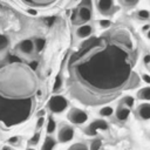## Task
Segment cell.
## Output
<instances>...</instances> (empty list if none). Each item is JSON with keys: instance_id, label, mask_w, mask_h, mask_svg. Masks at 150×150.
<instances>
[{"instance_id": "cell-15", "label": "cell", "mask_w": 150, "mask_h": 150, "mask_svg": "<svg viewBox=\"0 0 150 150\" xmlns=\"http://www.w3.org/2000/svg\"><path fill=\"white\" fill-rule=\"evenodd\" d=\"M138 98L141 100H144V101H150V87H145V88H142L139 91H138Z\"/></svg>"}, {"instance_id": "cell-23", "label": "cell", "mask_w": 150, "mask_h": 150, "mask_svg": "<svg viewBox=\"0 0 150 150\" xmlns=\"http://www.w3.org/2000/svg\"><path fill=\"white\" fill-rule=\"evenodd\" d=\"M102 145V141L101 139H94L90 144V150H100Z\"/></svg>"}, {"instance_id": "cell-30", "label": "cell", "mask_w": 150, "mask_h": 150, "mask_svg": "<svg viewBox=\"0 0 150 150\" xmlns=\"http://www.w3.org/2000/svg\"><path fill=\"white\" fill-rule=\"evenodd\" d=\"M45 123V117H39L36 121V128H41Z\"/></svg>"}, {"instance_id": "cell-28", "label": "cell", "mask_w": 150, "mask_h": 150, "mask_svg": "<svg viewBox=\"0 0 150 150\" xmlns=\"http://www.w3.org/2000/svg\"><path fill=\"white\" fill-rule=\"evenodd\" d=\"M38 66H39L38 61H32V62H29V64H28V67H29L32 70H36V69H38Z\"/></svg>"}, {"instance_id": "cell-19", "label": "cell", "mask_w": 150, "mask_h": 150, "mask_svg": "<svg viewBox=\"0 0 150 150\" xmlns=\"http://www.w3.org/2000/svg\"><path fill=\"white\" fill-rule=\"evenodd\" d=\"M8 43H9L8 38L5 36V35H2V34H0V52L4 50V49H6L7 46H8Z\"/></svg>"}, {"instance_id": "cell-9", "label": "cell", "mask_w": 150, "mask_h": 150, "mask_svg": "<svg viewBox=\"0 0 150 150\" xmlns=\"http://www.w3.org/2000/svg\"><path fill=\"white\" fill-rule=\"evenodd\" d=\"M18 48H19L23 54H30V53L33 52V49L35 48V46H34V42H33L32 40L26 39V40H22V41L18 45Z\"/></svg>"}, {"instance_id": "cell-37", "label": "cell", "mask_w": 150, "mask_h": 150, "mask_svg": "<svg viewBox=\"0 0 150 150\" xmlns=\"http://www.w3.org/2000/svg\"><path fill=\"white\" fill-rule=\"evenodd\" d=\"M36 95H38V96H41V95H42V91H41V90H38V91H36Z\"/></svg>"}, {"instance_id": "cell-16", "label": "cell", "mask_w": 150, "mask_h": 150, "mask_svg": "<svg viewBox=\"0 0 150 150\" xmlns=\"http://www.w3.org/2000/svg\"><path fill=\"white\" fill-rule=\"evenodd\" d=\"M56 129V122L54 121V118L52 116L48 117V122H47V132L48 134H53Z\"/></svg>"}, {"instance_id": "cell-13", "label": "cell", "mask_w": 150, "mask_h": 150, "mask_svg": "<svg viewBox=\"0 0 150 150\" xmlns=\"http://www.w3.org/2000/svg\"><path fill=\"white\" fill-rule=\"evenodd\" d=\"M55 145H56L55 138H53L52 136H47L45 142H43V145H42L41 150H53Z\"/></svg>"}, {"instance_id": "cell-32", "label": "cell", "mask_w": 150, "mask_h": 150, "mask_svg": "<svg viewBox=\"0 0 150 150\" xmlns=\"http://www.w3.org/2000/svg\"><path fill=\"white\" fill-rule=\"evenodd\" d=\"M142 79H143V81H144V82H146V83H150V76H149V75H146V74H143Z\"/></svg>"}, {"instance_id": "cell-17", "label": "cell", "mask_w": 150, "mask_h": 150, "mask_svg": "<svg viewBox=\"0 0 150 150\" xmlns=\"http://www.w3.org/2000/svg\"><path fill=\"white\" fill-rule=\"evenodd\" d=\"M45 45H46V40L43 38H36L34 41V46H35V49L38 52H41L45 48Z\"/></svg>"}, {"instance_id": "cell-4", "label": "cell", "mask_w": 150, "mask_h": 150, "mask_svg": "<svg viewBox=\"0 0 150 150\" xmlns=\"http://www.w3.org/2000/svg\"><path fill=\"white\" fill-rule=\"evenodd\" d=\"M68 120L74 123V124H83L84 122H87L88 120V114L82 110V109H79V108H73L69 110L68 115H67Z\"/></svg>"}, {"instance_id": "cell-35", "label": "cell", "mask_w": 150, "mask_h": 150, "mask_svg": "<svg viewBox=\"0 0 150 150\" xmlns=\"http://www.w3.org/2000/svg\"><path fill=\"white\" fill-rule=\"evenodd\" d=\"M27 12H28V13H30V14H33V15L38 14V12H36V11H33V8H28V9H27Z\"/></svg>"}, {"instance_id": "cell-7", "label": "cell", "mask_w": 150, "mask_h": 150, "mask_svg": "<svg viewBox=\"0 0 150 150\" xmlns=\"http://www.w3.org/2000/svg\"><path fill=\"white\" fill-rule=\"evenodd\" d=\"M107 129H108V124L104 120H95L86 129V134L89 136H93V135H96L97 130H107Z\"/></svg>"}, {"instance_id": "cell-6", "label": "cell", "mask_w": 150, "mask_h": 150, "mask_svg": "<svg viewBox=\"0 0 150 150\" xmlns=\"http://www.w3.org/2000/svg\"><path fill=\"white\" fill-rule=\"evenodd\" d=\"M73 137H74V129H73V127H70L68 124H62L60 130H59V134H57L59 142L67 143V142L71 141Z\"/></svg>"}, {"instance_id": "cell-10", "label": "cell", "mask_w": 150, "mask_h": 150, "mask_svg": "<svg viewBox=\"0 0 150 150\" xmlns=\"http://www.w3.org/2000/svg\"><path fill=\"white\" fill-rule=\"evenodd\" d=\"M91 33H93V27H91L90 25H82V26H80V27L77 28V30H76V35H77L79 38H82V39L88 38Z\"/></svg>"}, {"instance_id": "cell-1", "label": "cell", "mask_w": 150, "mask_h": 150, "mask_svg": "<svg viewBox=\"0 0 150 150\" xmlns=\"http://www.w3.org/2000/svg\"><path fill=\"white\" fill-rule=\"evenodd\" d=\"M131 50L132 43L128 36L118 43L107 42L105 39L89 41L74 55L82 61L70 60L69 62H76L75 95L83 93L89 104H101L118 95L121 89L128 87L130 77L138 79L132 74Z\"/></svg>"}, {"instance_id": "cell-20", "label": "cell", "mask_w": 150, "mask_h": 150, "mask_svg": "<svg viewBox=\"0 0 150 150\" xmlns=\"http://www.w3.org/2000/svg\"><path fill=\"white\" fill-rule=\"evenodd\" d=\"M123 104L127 107V108H131L132 105H134V102H135V100H134V97H131V96H125L124 98H123Z\"/></svg>"}, {"instance_id": "cell-2", "label": "cell", "mask_w": 150, "mask_h": 150, "mask_svg": "<svg viewBox=\"0 0 150 150\" xmlns=\"http://www.w3.org/2000/svg\"><path fill=\"white\" fill-rule=\"evenodd\" d=\"M32 109L30 98H4L0 95V121L7 125L25 121Z\"/></svg>"}, {"instance_id": "cell-31", "label": "cell", "mask_w": 150, "mask_h": 150, "mask_svg": "<svg viewBox=\"0 0 150 150\" xmlns=\"http://www.w3.org/2000/svg\"><path fill=\"white\" fill-rule=\"evenodd\" d=\"M143 62L145 63V64H148V63H150V54H146L144 57H143Z\"/></svg>"}, {"instance_id": "cell-5", "label": "cell", "mask_w": 150, "mask_h": 150, "mask_svg": "<svg viewBox=\"0 0 150 150\" xmlns=\"http://www.w3.org/2000/svg\"><path fill=\"white\" fill-rule=\"evenodd\" d=\"M90 5H91L90 1H83L81 4V7L77 9V16H79V21L77 22H87V21H89L91 19Z\"/></svg>"}, {"instance_id": "cell-3", "label": "cell", "mask_w": 150, "mask_h": 150, "mask_svg": "<svg viewBox=\"0 0 150 150\" xmlns=\"http://www.w3.org/2000/svg\"><path fill=\"white\" fill-rule=\"evenodd\" d=\"M68 107V101L61 95H54L48 101V109L54 114L63 112Z\"/></svg>"}, {"instance_id": "cell-29", "label": "cell", "mask_w": 150, "mask_h": 150, "mask_svg": "<svg viewBox=\"0 0 150 150\" xmlns=\"http://www.w3.org/2000/svg\"><path fill=\"white\" fill-rule=\"evenodd\" d=\"M8 143L9 144H18L19 143V137L18 136H14V137H11V138H8Z\"/></svg>"}, {"instance_id": "cell-25", "label": "cell", "mask_w": 150, "mask_h": 150, "mask_svg": "<svg viewBox=\"0 0 150 150\" xmlns=\"http://www.w3.org/2000/svg\"><path fill=\"white\" fill-rule=\"evenodd\" d=\"M137 15H138V18H139L141 20H145V19H149L150 13H149L148 11H145V9H141V11H138Z\"/></svg>"}, {"instance_id": "cell-39", "label": "cell", "mask_w": 150, "mask_h": 150, "mask_svg": "<svg viewBox=\"0 0 150 150\" xmlns=\"http://www.w3.org/2000/svg\"><path fill=\"white\" fill-rule=\"evenodd\" d=\"M146 36H148V39H149V40H150V30H149V32H148V34H146Z\"/></svg>"}, {"instance_id": "cell-27", "label": "cell", "mask_w": 150, "mask_h": 150, "mask_svg": "<svg viewBox=\"0 0 150 150\" xmlns=\"http://www.w3.org/2000/svg\"><path fill=\"white\" fill-rule=\"evenodd\" d=\"M100 26H101L102 28H109V27L111 26V22H110L108 19H103V20L100 21Z\"/></svg>"}, {"instance_id": "cell-33", "label": "cell", "mask_w": 150, "mask_h": 150, "mask_svg": "<svg viewBox=\"0 0 150 150\" xmlns=\"http://www.w3.org/2000/svg\"><path fill=\"white\" fill-rule=\"evenodd\" d=\"M54 21H55V18H48V20H46V23H48V26H50Z\"/></svg>"}, {"instance_id": "cell-36", "label": "cell", "mask_w": 150, "mask_h": 150, "mask_svg": "<svg viewBox=\"0 0 150 150\" xmlns=\"http://www.w3.org/2000/svg\"><path fill=\"white\" fill-rule=\"evenodd\" d=\"M149 30H150V25L143 26V32H149Z\"/></svg>"}, {"instance_id": "cell-14", "label": "cell", "mask_w": 150, "mask_h": 150, "mask_svg": "<svg viewBox=\"0 0 150 150\" xmlns=\"http://www.w3.org/2000/svg\"><path fill=\"white\" fill-rule=\"evenodd\" d=\"M25 4L27 5H33V6H47V5H50L53 4L54 1H47V0H23Z\"/></svg>"}, {"instance_id": "cell-18", "label": "cell", "mask_w": 150, "mask_h": 150, "mask_svg": "<svg viewBox=\"0 0 150 150\" xmlns=\"http://www.w3.org/2000/svg\"><path fill=\"white\" fill-rule=\"evenodd\" d=\"M112 112H114V109H112L111 107H108V105L100 109V115H101L102 117H109V116L112 115Z\"/></svg>"}, {"instance_id": "cell-22", "label": "cell", "mask_w": 150, "mask_h": 150, "mask_svg": "<svg viewBox=\"0 0 150 150\" xmlns=\"http://www.w3.org/2000/svg\"><path fill=\"white\" fill-rule=\"evenodd\" d=\"M62 86V79L60 75H57L55 77V81H54V87H53V91H57Z\"/></svg>"}, {"instance_id": "cell-38", "label": "cell", "mask_w": 150, "mask_h": 150, "mask_svg": "<svg viewBox=\"0 0 150 150\" xmlns=\"http://www.w3.org/2000/svg\"><path fill=\"white\" fill-rule=\"evenodd\" d=\"M2 150H12V149H11V148H8V146H4V148H2Z\"/></svg>"}, {"instance_id": "cell-8", "label": "cell", "mask_w": 150, "mask_h": 150, "mask_svg": "<svg viewBox=\"0 0 150 150\" xmlns=\"http://www.w3.org/2000/svg\"><path fill=\"white\" fill-rule=\"evenodd\" d=\"M96 6H97L98 11L102 14L107 15V14H109L111 12V9L114 7V2L111 0H100V1H97Z\"/></svg>"}, {"instance_id": "cell-26", "label": "cell", "mask_w": 150, "mask_h": 150, "mask_svg": "<svg viewBox=\"0 0 150 150\" xmlns=\"http://www.w3.org/2000/svg\"><path fill=\"white\" fill-rule=\"evenodd\" d=\"M8 62L11 63V64H13V63H21V59L19 57V56H16V55H8Z\"/></svg>"}, {"instance_id": "cell-12", "label": "cell", "mask_w": 150, "mask_h": 150, "mask_svg": "<svg viewBox=\"0 0 150 150\" xmlns=\"http://www.w3.org/2000/svg\"><path fill=\"white\" fill-rule=\"evenodd\" d=\"M130 115V109L127 107H118L117 111H116V117L120 121H127L128 117Z\"/></svg>"}, {"instance_id": "cell-11", "label": "cell", "mask_w": 150, "mask_h": 150, "mask_svg": "<svg viewBox=\"0 0 150 150\" xmlns=\"http://www.w3.org/2000/svg\"><path fill=\"white\" fill-rule=\"evenodd\" d=\"M138 115L142 120H150V103H143L138 108Z\"/></svg>"}, {"instance_id": "cell-34", "label": "cell", "mask_w": 150, "mask_h": 150, "mask_svg": "<svg viewBox=\"0 0 150 150\" xmlns=\"http://www.w3.org/2000/svg\"><path fill=\"white\" fill-rule=\"evenodd\" d=\"M123 4H125V5H135V4H137V0H134V1H122Z\"/></svg>"}, {"instance_id": "cell-40", "label": "cell", "mask_w": 150, "mask_h": 150, "mask_svg": "<svg viewBox=\"0 0 150 150\" xmlns=\"http://www.w3.org/2000/svg\"><path fill=\"white\" fill-rule=\"evenodd\" d=\"M26 150H35V149H33V148H27Z\"/></svg>"}, {"instance_id": "cell-21", "label": "cell", "mask_w": 150, "mask_h": 150, "mask_svg": "<svg viewBox=\"0 0 150 150\" xmlns=\"http://www.w3.org/2000/svg\"><path fill=\"white\" fill-rule=\"evenodd\" d=\"M68 150H89V149H88V146H87L86 144H83V143H75V144H73Z\"/></svg>"}, {"instance_id": "cell-24", "label": "cell", "mask_w": 150, "mask_h": 150, "mask_svg": "<svg viewBox=\"0 0 150 150\" xmlns=\"http://www.w3.org/2000/svg\"><path fill=\"white\" fill-rule=\"evenodd\" d=\"M39 141H40V132L38 131V132H35V134L33 135V137L29 139L28 143H29L30 145H36V144L39 143Z\"/></svg>"}]
</instances>
